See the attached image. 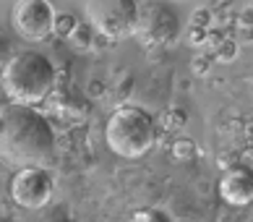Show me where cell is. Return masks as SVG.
<instances>
[{"instance_id": "obj_5", "label": "cell", "mask_w": 253, "mask_h": 222, "mask_svg": "<svg viewBox=\"0 0 253 222\" xmlns=\"http://www.w3.org/2000/svg\"><path fill=\"white\" fill-rule=\"evenodd\" d=\"M13 29L26 42H42L55 32L58 13L47 0H18L11 13Z\"/></svg>"}, {"instance_id": "obj_1", "label": "cell", "mask_w": 253, "mask_h": 222, "mask_svg": "<svg viewBox=\"0 0 253 222\" xmlns=\"http://www.w3.org/2000/svg\"><path fill=\"white\" fill-rule=\"evenodd\" d=\"M55 152L50 120L34 107L8 105L0 110V157L21 168H44Z\"/></svg>"}, {"instance_id": "obj_7", "label": "cell", "mask_w": 253, "mask_h": 222, "mask_svg": "<svg viewBox=\"0 0 253 222\" xmlns=\"http://www.w3.org/2000/svg\"><path fill=\"white\" fill-rule=\"evenodd\" d=\"M180 24H177V16L170 5H162V3H152V5H144L141 8V21H138V32L141 40L146 44H165V42H172Z\"/></svg>"}, {"instance_id": "obj_4", "label": "cell", "mask_w": 253, "mask_h": 222, "mask_svg": "<svg viewBox=\"0 0 253 222\" xmlns=\"http://www.w3.org/2000/svg\"><path fill=\"white\" fill-rule=\"evenodd\" d=\"M84 13L94 26V32L110 40L133 37L141 21V5L133 0H89L84 5Z\"/></svg>"}, {"instance_id": "obj_9", "label": "cell", "mask_w": 253, "mask_h": 222, "mask_svg": "<svg viewBox=\"0 0 253 222\" xmlns=\"http://www.w3.org/2000/svg\"><path fill=\"white\" fill-rule=\"evenodd\" d=\"M128 222H172V220L167 217L162 209H157V207H146V209L133 212V217H130Z\"/></svg>"}, {"instance_id": "obj_3", "label": "cell", "mask_w": 253, "mask_h": 222, "mask_svg": "<svg viewBox=\"0 0 253 222\" xmlns=\"http://www.w3.org/2000/svg\"><path fill=\"white\" fill-rule=\"evenodd\" d=\"M105 141L118 157L136 160L144 157L157 141V123L144 107L126 105L110 115L105 126Z\"/></svg>"}, {"instance_id": "obj_2", "label": "cell", "mask_w": 253, "mask_h": 222, "mask_svg": "<svg viewBox=\"0 0 253 222\" xmlns=\"http://www.w3.org/2000/svg\"><path fill=\"white\" fill-rule=\"evenodd\" d=\"M55 79H58V73L44 52L18 50L13 58H8L0 84H3V91L11 99V105L34 107L50 97Z\"/></svg>"}, {"instance_id": "obj_8", "label": "cell", "mask_w": 253, "mask_h": 222, "mask_svg": "<svg viewBox=\"0 0 253 222\" xmlns=\"http://www.w3.org/2000/svg\"><path fill=\"white\" fill-rule=\"evenodd\" d=\"M219 196L232 207H248L253 204V168L238 165L222 173L219 178Z\"/></svg>"}, {"instance_id": "obj_6", "label": "cell", "mask_w": 253, "mask_h": 222, "mask_svg": "<svg viewBox=\"0 0 253 222\" xmlns=\"http://www.w3.org/2000/svg\"><path fill=\"white\" fill-rule=\"evenodd\" d=\"M55 193V178L47 168H21L11 180V196L24 209H42Z\"/></svg>"}]
</instances>
